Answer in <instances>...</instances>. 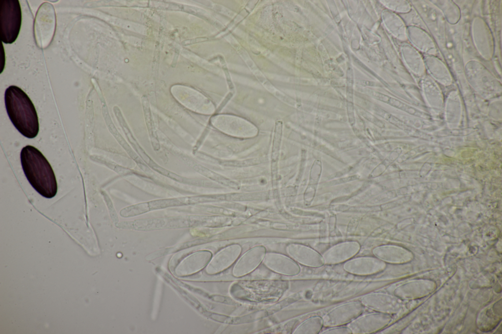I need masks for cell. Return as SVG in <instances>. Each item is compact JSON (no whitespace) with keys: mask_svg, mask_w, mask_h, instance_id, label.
I'll return each mask as SVG.
<instances>
[{"mask_svg":"<svg viewBox=\"0 0 502 334\" xmlns=\"http://www.w3.org/2000/svg\"><path fill=\"white\" fill-rule=\"evenodd\" d=\"M5 105L11 122L24 136L33 139L38 134L39 124L35 108L27 94L12 85L5 90Z\"/></svg>","mask_w":502,"mask_h":334,"instance_id":"obj_2","label":"cell"},{"mask_svg":"<svg viewBox=\"0 0 502 334\" xmlns=\"http://www.w3.org/2000/svg\"><path fill=\"white\" fill-rule=\"evenodd\" d=\"M407 37L411 45L419 51L426 55H435L436 52L435 43L424 30L415 25H410L407 28Z\"/></svg>","mask_w":502,"mask_h":334,"instance_id":"obj_5","label":"cell"},{"mask_svg":"<svg viewBox=\"0 0 502 334\" xmlns=\"http://www.w3.org/2000/svg\"><path fill=\"white\" fill-rule=\"evenodd\" d=\"M403 46V58L408 68L416 74L423 73L426 70L424 57L411 44Z\"/></svg>","mask_w":502,"mask_h":334,"instance_id":"obj_6","label":"cell"},{"mask_svg":"<svg viewBox=\"0 0 502 334\" xmlns=\"http://www.w3.org/2000/svg\"><path fill=\"white\" fill-rule=\"evenodd\" d=\"M22 11L18 0H0L1 41L6 44L14 43L20 31Z\"/></svg>","mask_w":502,"mask_h":334,"instance_id":"obj_3","label":"cell"},{"mask_svg":"<svg viewBox=\"0 0 502 334\" xmlns=\"http://www.w3.org/2000/svg\"><path fill=\"white\" fill-rule=\"evenodd\" d=\"M20 156L24 172L32 187L46 198L53 197L57 191L56 179L43 154L36 147L28 145L22 148Z\"/></svg>","mask_w":502,"mask_h":334,"instance_id":"obj_1","label":"cell"},{"mask_svg":"<svg viewBox=\"0 0 502 334\" xmlns=\"http://www.w3.org/2000/svg\"><path fill=\"white\" fill-rule=\"evenodd\" d=\"M56 28V15L54 7L44 2L39 8L34 23V35L38 46L47 47L51 42Z\"/></svg>","mask_w":502,"mask_h":334,"instance_id":"obj_4","label":"cell"}]
</instances>
